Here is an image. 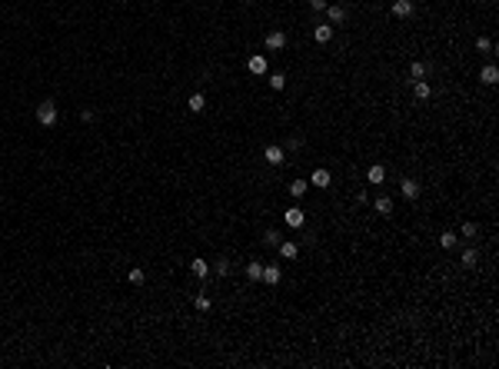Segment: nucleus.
<instances>
[{
	"instance_id": "nucleus-1",
	"label": "nucleus",
	"mask_w": 499,
	"mask_h": 369,
	"mask_svg": "<svg viewBox=\"0 0 499 369\" xmlns=\"http://www.w3.org/2000/svg\"><path fill=\"white\" fill-rule=\"evenodd\" d=\"M37 120H40V126H54V123H57V107H54V100H44L40 107H37Z\"/></svg>"
},
{
	"instance_id": "nucleus-2",
	"label": "nucleus",
	"mask_w": 499,
	"mask_h": 369,
	"mask_svg": "<svg viewBox=\"0 0 499 369\" xmlns=\"http://www.w3.org/2000/svg\"><path fill=\"white\" fill-rule=\"evenodd\" d=\"M283 223H286L289 230H299V226L306 223V210H299V206H289V210L283 213Z\"/></svg>"
},
{
	"instance_id": "nucleus-3",
	"label": "nucleus",
	"mask_w": 499,
	"mask_h": 369,
	"mask_svg": "<svg viewBox=\"0 0 499 369\" xmlns=\"http://www.w3.org/2000/svg\"><path fill=\"white\" fill-rule=\"evenodd\" d=\"M399 193H403L406 200H416V196H420V183H416V180H413V177L399 180Z\"/></svg>"
},
{
	"instance_id": "nucleus-4",
	"label": "nucleus",
	"mask_w": 499,
	"mask_h": 369,
	"mask_svg": "<svg viewBox=\"0 0 499 369\" xmlns=\"http://www.w3.org/2000/svg\"><path fill=\"white\" fill-rule=\"evenodd\" d=\"M310 183H313V186H320V190H326V186H330V183H333V177H330V170H323V167H316V170H313V177H310Z\"/></svg>"
},
{
	"instance_id": "nucleus-5",
	"label": "nucleus",
	"mask_w": 499,
	"mask_h": 369,
	"mask_svg": "<svg viewBox=\"0 0 499 369\" xmlns=\"http://www.w3.org/2000/svg\"><path fill=\"white\" fill-rule=\"evenodd\" d=\"M263 157H266V163H270V167H280V163H283V146L270 143V146L263 150Z\"/></svg>"
},
{
	"instance_id": "nucleus-6",
	"label": "nucleus",
	"mask_w": 499,
	"mask_h": 369,
	"mask_svg": "<svg viewBox=\"0 0 499 369\" xmlns=\"http://www.w3.org/2000/svg\"><path fill=\"white\" fill-rule=\"evenodd\" d=\"M313 40H316V44H330V40H333V23H320V27H313Z\"/></svg>"
},
{
	"instance_id": "nucleus-7",
	"label": "nucleus",
	"mask_w": 499,
	"mask_h": 369,
	"mask_svg": "<svg viewBox=\"0 0 499 369\" xmlns=\"http://www.w3.org/2000/svg\"><path fill=\"white\" fill-rule=\"evenodd\" d=\"M283 44H286V34H283V30H270V34H266V50H283Z\"/></svg>"
},
{
	"instance_id": "nucleus-8",
	"label": "nucleus",
	"mask_w": 499,
	"mask_h": 369,
	"mask_svg": "<svg viewBox=\"0 0 499 369\" xmlns=\"http://www.w3.org/2000/svg\"><path fill=\"white\" fill-rule=\"evenodd\" d=\"M246 70L256 73V77H263V73H266V57L263 54H253V57H250V63H246Z\"/></svg>"
},
{
	"instance_id": "nucleus-9",
	"label": "nucleus",
	"mask_w": 499,
	"mask_h": 369,
	"mask_svg": "<svg viewBox=\"0 0 499 369\" xmlns=\"http://www.w3.org/2000/svg\"><path fill=\"white\" fill-rule=\"evenodd\" d=\"M280 280H283V269H280V266H270V263H266V266H263V283L277 286Z\"/></svg>"
},
{
	"instance_id": "nucleus-10",
	"label": "nucleus",
	"mask_w": 499,
	"mask_h": 369,
	"mask_svg": "<svg viewBox=\"0 0 499 369\" xmlns=\"http://www.w3.org/2000/svg\"><path fill=\"white\" fill-rule=\"evenodd\" d=\"M479 80H483L486 87H493V83L499 80V70H496V63H486V67L479 70Z\"/></svg>"
},
{
	"instance_id": "nucleus-11",
	"label": "nucleus",
	"mask_w": 499,
	"mask_h": 369,
	"mask_svg": "<svg viewBox=\"0 0 499 369\" xmlns=\"http://www.w3.org/2000/svg\"><path fill=\"white\" fill-rule=\"evenodd\" d=\"M413 10H416L413 0H396L393 3V17H413Z\"/></svg>"
},
{
	"instance_id": "nucleus-12",
	"label": "nucleus",
	"mask_w": 499,
	"mask_h": 369,
	"mask_svg": "<svg viewBox=\"0 0 499 369\" xmlns=\"http://www.w3.org/2000/svg\"><path fill=\"white\" fill-rule=\"evenodd\" d=\"M366 180H369V183H373V186H379V183H383V180H386V170L379 167V163H373V167L366 170Z\"/></svg>"
},
{
	"instance_id": "nucleus-13",
	"label": "nucleus",
	"mask_w": 499,
	"mask_h": 369,
	"mask_svg": "<svg viewBox=\"0 0 499 369\" xmlns=\"http://www.w3.org/2000/svg\"><path fill=\"white\" fill-rule=\"evenodd\" d=\"M203 107H207V97H203V93H190L187 110H190V113H203Z\"/></svg>"
},
{
	"instance_id": "nucleus-14",
	"label": "nucleus",
	"mask_w": 499,
	"mask_h": 369,
	"mask_svg": "<svg viewBox=\"0 0 499 369\" xmlns=\"http://www.w3.org/2000/svg\"><path fill=\"white\" fill-rule=\"evenodd\" d=\"M190 269H193V276H200V280H207V276H210V263H207V259H193V263H190Z\"/></svg>"
},
{
	"instance_id": "nucleus-15",
	"label": "nucleus",
	"mask_w": 499,
	"mask_h": 369,
	"mask_svg": "<svg viewBox=\"0 0 499 369\" xmlns=\"http://www.w3.org/2000/svg\"><path fill=\"white\" fill-rule=\"evenodd\" d=\"M326 13H330V23H333V27L346 20V7H340V3H333V7H326Z\"/></svg>"
},
{
	"instance_id": "nucleus-16",
	"label": "nucleus",
	"mask_w": 499,
	"mask_h": 369,
	"mask_svg": "<svg viewBox=\"0 0 499 369\" xmlns=\"http://www.w3.org/2000/svg\"><path fill=\"white\" fill-rule=\"evenodd\" d=\"M373 210H376L379 216H389V213H393V200H389V196H376V203H373Z\"/></svg>"
},
{
	"instance_id": "nucleus-17",
	"label": "nucleus",
	"mask_w": 499,
	"mask_h": 369,
	"mask_svg": "<svg viewBox=\"0 0 499 369\" xmlns=\"http://www.w3.org/2000/svg\"><path fill=\"white\" fill-rule=\"evenodd\" d=\"M426 73H429V67H426L423 60H413V63H410V77H413V80H423Z\"/></svg>"
},
{
	"instance_id": "nucleus-18",
	"label": "nucleus",
	"mask_w": 499,
	"mask_h": 369,
	"mask_svg": "<svg viewBox=\"0 0 499 369\" xmlns=\"http://www.w3.org/2000/svg\"><path fill=\"white\" fill-rule=\"evenodd\" d=\"M296 253H299V246L289 240V243H280V256L283 259H296Z\"/></svg>"
},
{
	"instance_id": "nucleus-19",
	"label": "nucleus",
	"mask_w": 499,
	"mask_h": 369,
	"mask_svg": "<svg viewBox=\"0 0 499 369\" xmlns=\"http://www.w3.org/2000/svg\"><path fill=\"white\" fill-rule=\"evenodd\" d=\"M286 190H289V196H303V193L310 190V183H306V180H293Z\"/></svg>"
},
{
	"instance_id": "nucleus-20",
	"label": "nucleus",
	"mask_w": 499,
	"mask_h": 369,
	"mask_svg": "<svg viewBox=\"0 0 499 369\" xmlns=\"http://www.w3.org/2000/svg\"><path fill=\"white\" fill-rule=\"evenodd\" d=\"M456 243H459V236H456L453 233V230H446V233L443 236H439V246H443V249H453V246Z\"/></svg>"
},
{
	"instance_id": "nucleus-21",
	"label": "nucleus",
	"mask_w": 499,
	"mask_h": 369,
	"mask_svg": "<svg viewBox=\"0 0 499 369\" xmlns=\"http://www.w3.org/2000/svg\"><path fill=\"white\" fill-rule=\"evenodd\" d=\"M246 276H250V280H263V263H256V259L246 263Z\"/></svg>"
},
{
	"instance_id": "nucleus-22",
	"label": "nucleus",
	"mask_w": 499,
	"mask_h": 369,
	"mask_svg": "<svg viewBox=\"0 0 499 369\" xmlns=\"http://www.w3.org/2000/svg\"><path fill=\"white\" fill-rule=\"evenodd\" d=\"M127 280H130L133 286H143V280H146V273H143V269H140V266H133L130 273H127Z\"/></svg>"
},
{
	"instance_id": "nucleus-23",
	"label": "nucleus",
	"mask_w": 499,
	"mask_h": 369,
	"mask_svg": "<svg viewBox=\"0 0 499 369\" xmlns=\"http://www.w3.org/2000/svg\"><path fill=\"white\" fill-rule=\"evenodd\" d=\"M416 97H420V100H429L432 97V87L426 83V80H416Z\"/></svg>"
},
{
	"instance_id": "nucleus-24",
	"label": "nucleus",
	"mask_w": 499,
	"mask_h": 369,
	"mask_svg": "<svg viewBox=\"0 0 499 369\" xmlns=\"http://www.w3.org/2000/svg\"><path fill=\"white\" fill-rule=\"evenodd\" d=\"M476 263H479L476 249H463V266H476Z\"/></svg>"
},
{
	"instance_id": "nucleus-25",
	"label": "nucleus",
	"mask_w": 499,
	"mask_h": 369,
	"mask_svg": "<svg viewBox=\"0 0 499 369\" xmlns=\"http://www.w3.org/2000/svg\"><path fill=\"white\" fill-rule=\"evenodd\" d=\"M213 273H216V276H226V273H230V259H216V263H213Z\"/></svg>"
},
{
	"instance_id": "nucleus-26",
	"label": "nucleus",
	"mask_w": 499,
	"mask_h": 369,
	"mask_svg": "<svg viewBox=\"0 0 499 369\" xmlns=\"http://www.w3.org/2000/svg\"><path fill=\"white\" fill-rule=\"evenodd\" d=\"M193 306H197V309H200V313H207V309H210V306H213V303H210V296H203V293H200V296H197V300H193Z\"/></svg>"
},
{
	"instance_id": "nucleus-27",
	"label": "nucleus",
	"mask_w": 499,
	"mask_h": 369,
	"mask_svg": "<svg viewBox=\"0 0 499 369\" xmlns=\"http://www.w3.org/2000/svg\"><path fill=\"white\" fill-rule=\"evenodd\" d=\"M270 87L283 90V87H286V77H283V73H270Z\"/></svg>"
},
{
	"instance_id": "nucleus-28",
	"label": "nucleus",
	"mask_w": 499,
	"mask_h": 369,
	"mask_svg": "<svg viewBox=\"0 0 499 369\" xmlns=\"http://www.w3.org/2000/svg\"><path fill=\"white\" fill-rule=\"evenodd\" d=\"M476 50L489 54V50H493V40H489V37H479V40H476Z\"/></svg>"
},
{
	"instance_id": "nucleus-29",
	"label": "nucleus",
	"mask_w": 499,
	"mask_h": 369,
	"mask_svg": "<svg viewBox=\"0 0 499 369\" xmlns=\"http://www.w3.org/2000/svg\"><path fill=\"white\" fill-rule=\"evenodd\" d=\"M266 246H280V233L277 230H266V240H263Z\"/></svg>"
},
{
	"instance_id": "nucleus-30",
	"label": "nucleus",
	"mask_w": 499,
	"mask_h": 369,
	"mask_svg": "<svg viewBox=\"0 0 499 369\" xmlns=\"http://www.w3.org/2000/svg\"><path fill=\"white\" fill-rule=\"evenodd\" d=\"M476 233H479L476 223H463V236H476Z\"/></svg>"
},
{
	"instance_id": "nucleus-31",
	"label": "nucleus",
	"mask_w": 499,
	"mask_h": 369,
	"mask_svg": "<svg viewBox=\"0 0 499 369\" xmlns=\"http://www.w3.org/2000/svg\"><path fill=\"white\" fill-rule=\"evenodd\" d=\"M310 7H313V10H316V13H320V10H326L330 3H326V0H310Z\"/></svg>"
}]
</instances>
